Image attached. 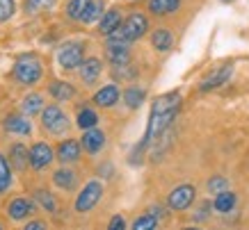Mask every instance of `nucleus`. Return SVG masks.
<instances>
[{"mask_svg": "<svg viewBox=\"0 0 249 230\" xmlns=\"http://www.w3.org/2000/svg\"><path fill=\"white\" fill-rule=\"evenodd\" d=\"M101 198H103V182H101V180H89V182L80 189V194L76 196L73 208H76V212H80V214H87V212H91V210L101 203Z\"/></svg>", "mask_w": 249, "mask_h": 230, "instance_id": "obj_6", "label": "nucleus"}, {"mask_svg": "<svg viewBox=\"0 0 249 230\" xmlns=\"http://www.w3.org/2000/svg\"><path fill=\"white\" fill-rule=\"evenodd\" d=\"M195 198H196L195 185L183 182V185H178L176 189L169 192V196H167V208L176 210V212H185V210H190L195 205Z\"/></svg>", "mask_w": 249, "mask_h": 230, "instance_id": "obj_7", "label": "nucleus"}, {"mask_svg": "<svg viewBox=\"0 0 249 230\" xmlns=\"http://www.w3.org/2000/svg\"><path fill=\"white\" fill-rule=\"evenodd\" d=\"M103 9H106L103 0H69L67 16L71 21L91 25L94 21H98L103 16Z\"/></svg>", "mask_w": 249, "mask_h": 230, "instance_id": "obj_3", "label": "nucleus"}, {"mask_svg": "<svg viewBox=\"0 0 249 230\" xmlns=\"http://www.w3.org/2000/svg\"><path fill=\"white\" fill-rule=\"evenodd\" d=\"M124 100H126V105H128L130 110H137L140 105L144 103V98H146V91L140 89V87H130V89H126L124 94Z\"/></svg>", "mask_w": 249, "mask_h": 230, "instance_id": "obj_26", "label": "nucleus"}, {"mask_svg": "<svg viewBox=\"0 0 249 230\" xmlns=\"http://www.w3.org/2000/svg\"><path fill=\"white\" fill-rule=\"evenodd\" d=\"M178 107H181V94L178 91L162 94V96L153 100L149 123H146V132H144V139L140 141V146H135V155H142L144 150L153 146L165 134V130H169V126L174 123L176 114H178Z\"/></svg>", "mask_w": 249, "mask_h": 230, "instance_id": "obj_1", "label": "nucleus"}, {"mask_svg": "<svg viewBox=\"0 0 249 230\" xmlns=\"http://www.w3.org/2000/svg\"><path fill=\"white\" fill-rule=\"evenodd\" d=\"M0 228H2V226H0Z\"/></svg>", "mask_w": 249, "mask_h": 230, "instance_id": "obj_38", "label": "nucleus"}, {"mask_svg": "<svg viewBox=\"0 0 249 230\" xmlns=\"http://www.w3.org/2000/svg\"><path fill=\"white\" fill-rule=\"evenodd\" d=\"M14 12H16L14 0H0V23L9 21L14 16Z\"/></svg>", "mask_w": 249, "mask_h": 230, "instance_id": "obj_33", "label": "nucleus"}, {"mask_svg": "<svg viewBox=\"0 0 249 230\" xmlns=\"http://www.w3.org/2000/svg\"><path fill=\"white\" fill-rule=\"evenodd\" d=\"M76 123H78V128H80V130H87V128H91V126H96V123H98V114L94 110H89V107H85V110L78 112Z\"/></svg>", "mask_w": 249, "mask_h": 230, "instance_id": "obj_29", "label": "nucleus"}, {"mask_svg": "<svg viewBox=\"0 0 249 230\" xmlns=\"http://www.w3.org/2000/svg\"><path fill=\"white\" fill-rule=\"evenodd\" d=\"M112 73L114 78H119V80H133L137 75L135 68H130V62L128 64H119V66H112Z\"/></svg>", "mask_w": 249, "mask_h": 230, "instance_id": "obj_32", "label": "nucleus"}, {"mask_svg": "<svg viewBox=\"0 0 249 230\" xmlns=\"http://www.w3.org/2000/svg\"><path fill=\"white\" fill-rule=\"evenodd\" d=\"M35 203H32L30 198H14L12 203L7 205V214H9V219H14V221H23V219H28V216L35 212Z\"/></svg>", "mask_w": 249, "mask_h": 230, "instance_id": "obj_16", "label": "nucleus"}, {"mask_svg": "<svg viewBox=\"0 0 249 230\" xmlns=\"http://www.w3.org/2000/svg\"><path fill=\"white\" fill-rule=\"evenodd\" d=\"M48 94L57 100V103H64V100H71V98L76 96V89H73V84H69L64 80H53L48 84Z\"/></svg>", "mask_w": 249, "mask_h": 230, "instance_id": "obj_20", "label": "nucleus"}, {"mask_svg": "<svg viewBox=\"0 0 249 230\" xmlns=\"http://www.w3.org/2000/svg\"><path fill=\"white\" fill-rule=\"evenodd\" d=\"M85 60V46L80 41H69V44L60 46L57 50V64H60L64 71H73L83 64Z\"/></svg>", "mask_w": 249, "mask_h": 230, "instance_id": "obj_8", "label": "nucleus"}, {"mask_svg": "<svg viewBox=\"0 0 249 230\" xmlns=\"http://www.w3.org/2000/svg\"><path fill=\"white\" fill-rule=\"evenodd\" d=\"M23 228H25V230H44L46 228V221H39V219H35V221L25 223Z\"/></svg>", "mask_w": 249, "mask_h": 230, "instance_id": "obj_36", "label": "nucleus"}, {"mask_svg": "<svg viewBox=\"0 0 249 230\" xmlns=\"http://www.w3.org/2000/svg\"><path fill=\"white\" fill-rule=\"evenodd\" d=\"M110 230H124L126 228V223H124V216L121 214H117V216H112V221H110V226H107Z\"/></svg>", "mask_w": 249, "mask_h": 230, "instance_id": "obj_35", "label": "nucleus"}, {"mask_svg": "<svg viewBox=\"0 0 249 230\" xmlns=\"http://www.w3.org/2000/svg\"><path fill=\"white\" fill-rule=\"evenodd\" d=\"M12 75H14L16 82H21L25 87H32L44 78V64H41L37 55H21V57H16Z\"/></svg>", "mask_w": 249, "mask_h": 230, "instance_id": "obj_2", "label": "nucleus"}, {"mask_svg": "<svg viewBox=\"0 0 249 230\" xmlns=\"http://www.w3.org/2000/svg\"><path fill=\"white\" fill-rule=\"evenodd\" d=\"M151 46L158 52H167L174 48V32L167 30V28H160L151 34Z\"/></svg>", "mask_w": 249, "mask_h": 230, "instance_id": "obj_22", "label": "nucleus"}, {"mask_svg": "<svg viewBox=\"0 0 249 230\" xmlns=\"http://www.w3.org/2000/svg\"><path fill=\"white\" fill-rule=\"evenodd\" d=\"M160 226V219L156 214H142V216H137L135 221H133V228L135 230H153V228H158Z\"/></svg>", "mask_w": 249, "mask_h": 230, "instance_id": "obj_30", "label": "nucleus"}, {"mask_svg": "<svg viewBox=\"0 0 249 230\" xmlns=\"http://www.w3.org/2000/svg\"><path fill=\"white\" fill-rule=\"evenodd\" d=\"M53 185L57 189H64V192H73L78 187V173L71 166H60L53 173Z\"/></svg>", "mask_w": 249, "mask_h": 230, "instance_id": "obj_15", "label": "nucleus"}, {"mask_svg": "<svg viewBox=\"0 0 249 230\" xmlns=\"http://www.w3.org/2000/svg\"><path fill=\"white\" fill-rule=\"evenodd\" d=\"M9 166H14L16 171L28 169V148L23 144H14L9 150Z\"/></svg>", "mask_w": 249, "mask_h": 230, "instance_id": "obj_25", "label": "nucleus"}, {"mask_svg": "<svg viewBox=\"0 0 249 230\" xmlns=\"http://www.w3.org/2000/svg\"><path fill=\"white\" fill-rule=\"evenodd\" d=\"M41 126H44V130L48 134L62 137V134L69 132L71 121H69L67 112L62 110L60 105H44V110H41Z\"/></svg>", "mask_w": 249, "mask_h": 230, "instance_id": "obj_4", "label": "nucleus"}, {"mask_svg": "<svg viewBox=\"0 0 249 230\" xmlns=\"http://www.w3.org/2000/svg\"><path fill=\"white\" fill-rule=\"evenodd\" d=\"M53 160H55V153L46 141H37V144L28 150V164H30L35 171L48 169V166L53 164Z\"/></svg>", "mask_w": 249, "mask_h": 230, "instance_id": "obj_9", "label": "nucleus"}, {"mask_svg": "<svg viewBox=\"0 0 249 230\" xmlns=\"http://www.w3.org/2000/svg\"><path fill=\"white\" fill-rule=\"evenodd\" d=\"M12 187V166L7 157L0 155V194H5Z\"/></svg>", "mask_w": 249, "mask_h": 230, "instance_id": "obj_28", "label": "nucleus"}, {"mask_svg": "<svg viewBox=\"0 0 249 230\" xmlns=\"http://www.w3.org/2000/svg\"><path fill=\"white\" fill-rule=\"evenodd\" d=\"M5 128H7V132L21 134V137L32 134V123L28 121V116H25V114H12V116H7Z\"/></svg>", "mask_w": 249, "mask_h": 230, "instance_id": "obj_19", "label": "nucleus"}, {"mask_svg": "<svg viewBox=\"0 0 249 230\" xmlns=\"http://www.w3.org/2000/svg\"><path fill=\"white\" fill-rule=\"evenodd\" d=\"M231 75H233V64H222L219 68L211 71V73L201 80L199 91L206 94V91H211V89H217V87H222V84H227V82L231 80Z\"/></svg>", "mask_w": 249, "mask_h": 230, "instance_id": "obj_11", "label": "nucleus"}, {"mask_svg": "<svg viewBox=\"0 0 249 230\" xmlns=\"http://www.w3.org/2000/svg\"><path fill=\"white\" fill-rule=\"evenodd\" d=\"M181 5L183 0H149V12L156 16H167L181 9Z\"/></svg>", "mask_w": 249, "mask_h": 230, "instance_id": "obj_23", "label": "nucleus"}, {"mask_svg": "<svg viewBox=\"0 0 249 230\" xmlns=\"http://www.w3.org/2000/svg\"><path fill=\"white\" fill-rule=\"evenodd\" d=\"M98 21H101V23H98V30H101V34H107V37H110V34H112V32L121 25V21H124V18H121L119 9H110V12H106V14L101 16Z\"/></svg>", "mask_w": 249, "mask_h": 230, "instance_id": "obj_21", "label": "nucleus"}, {"mask_svg": "<svg viewBox=\"0 0 249 230\" xmlns=\"http://www.w3.org/2000/svg\"><path fill=\"white\" fill-rule=\"evenodd\" d=\"M235 208H238V196H235L231 189L215 194V200H213V210H215L217 214H231Z\"/></svg>", "mask_w": 249, "mask_h": 230, "instance_id": "obj_17", "label": "nucleus"}, {"mask_svg": "<svg viewBox=\"0 0 249 230\" xmlns=\"http://www.w3.org/2000/svg\"><path fill=\"white\" fill-rule=\"evenodd\" d=\"M35 200H37V203L46 210V212H57V198H55L51 192L39 189V192H35Z\"/></svg>", "mask_w": 249, "mask_h": 230, "instance_id": "obj_27", "label": "nucleus"}, {"mask_svg": "<svg viewBox=\"0 0 249 230\" xmlns=\"http://www.w3.org/2000/svg\"><path fill=\"white\" fill-rule=\"evenodd\" d=\"M146 30H149L146 16L140 14V12H133L126 21H121V25L110 34V37H117V39H121V41L133 44V41H137V39H142L144 34H146Z\"/></svg>", "mask_w": 249, "mask_h": 230, "instance_id": "obj_5", "label": "nucleus"}, {"mask_svg": "<svg viewBox=\"0 0 249 230\" xmlns=\"http://www.w3.org/2000/svg\"><path fill=\"white\" fill-rule=\"evenodd\" d=\"M41 110H44V96H41V94H28V96L21 100V112L25 116L41 114Z\"/></svg>", "mask_w": 249, "mask_h": 230, "instance_id": "obj_24", "label": "nucleus"}, {"mask_svg": "<svg viewBox=\"0 0 249 230\" xmlns=\"http://www.w3.org/2000/svg\"><path fill=\"white\" fill-rule=\"evenodd\" d=\"M219 2H233V0H219Z\"/></svg>", "mask_w": 249, "mask_h": 230, "instance_id": "obj_37", "label": "nucleus"}, {"mask_svg": "<svg viewBox=\"0 0 249 230\" xmlns=\"http://www.w3.org/2000/svg\"><path fill=\"white\" fill-rule=\"evenodd\" d=\"M80 146H83L85 153H89V155H98L101 150L106 148V132L101 130V128L91 126L85 130L83 139H80Z\"/></svg>", "mask_w": 249, "mask_h": 230, "instance_id": "obj_12", "label": "nucleus"}, {"mask_svg": "<svg viewBox=\"0 0 249 230\" xmlns=\"http://www.w3.org/2000/svg\"><path fill=\"white\" fill-rule=\"evenodd\" d=\"M53 2H55V0H28V2H25V9L35 14V12H44V9H51V7H53Z\"/></svg>", "mask_w": 249, "mask_h": 230, "instance_id": "obj_34", "label": "nucleus"}, {"mask_svg": "<svg viewBox=\"0 0 249 230\" xmlns=\"http://www.w3.org/2000/svg\"><path fill=\"white\" fill-rule=\"evenodd\" d=\"M121 98V91L117 84H106V87H101V89L94 94V103L98 107H112V105L119 103Z\"/></svg>", "mask_w": 249, "mask_h": 230, "instance_id": "obj_18", "label": "nucleus"}, {"mask_svg": "<svg viewBox=\"0 0 249 230\" xmlns=\"http://www.w3.org/2000/svg\"><path fill=\"white\" fill-rule=\"evenodd\" d=\"M55 155H57V160H60L62 164H73L83 155V146H80V141H76V139H67L57 146V153H55Z\"/></svg>", "mask_w": 249, "mask_h": 230, "instance_id": "obj_14", "label": "nucleus"}, {"mask_svg": "<svg viewBox=\"0 0 249 230\" xmlns=\"http://www.w3.org/2000/svg\"><path fill=\"white\" fill-rule=\"evenodd\" d=\"M78 71H80V80L91 87V84L101 78V73H103V62L98 60V57H87V60H83V64L78 66Z\"/></svg>", "mask_w": 249, "mask_h": 230, "instance_id": "obj_13", "label": "nucleus"}, {"mask_svg": "<svg viewBox=\"0 0 249 230\" xmlns=\"http://www.w3.org/2000/svg\"><path fill=\"white\" fill-rule=\"evenodd\" d=\"M229 185H231V182H229L227 178H222V176H215V178L208 180L206 189H208V194H219V192H227Z\"/></svg>", "mask_w": 249, "mask_h": 230, "instance_id": "obj_31", "label": "nucleus"}, {"mask_svg": "<svg viewBox=\"0 0 249 230\" xmlns=\"http://www.w3.org/2000/svg\"><path fill=\"white\" fill-rule=\"evenodd\" d=\"M106 55L112 66L128 64L130 62V44L128 41H121V39H117V37H110L106 44Z\"/></svg>", "mask_w": 249, "mask_h": 230, "instance_id": "obj_10", "label": "nucleus"}]
</instances>
